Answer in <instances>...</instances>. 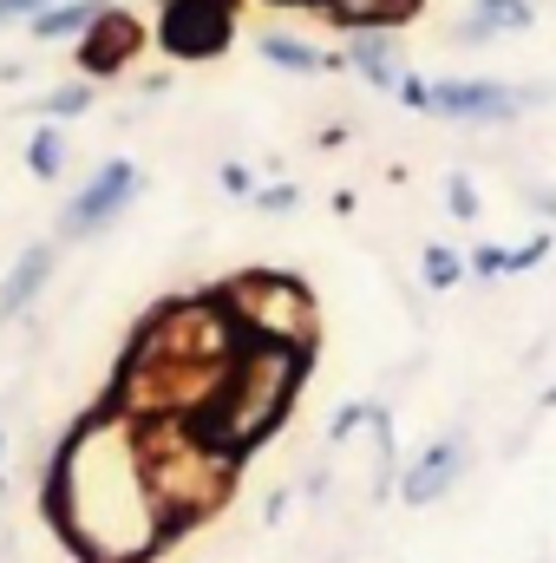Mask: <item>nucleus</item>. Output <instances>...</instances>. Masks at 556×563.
<instances>
[{"label": "nucleus", "instance_id": "nucleus-10", "mask_svg": "<svg viewBox=\"0 0 556 563\" xmlns=\"http://www.w3.org/2000/svg\"><path fill=\"white\" fill-rule=\"evenodd\" d=\"M425 0H321L314 13H327L334 26H347V33H393V26H407Z\"/></svg>", "mask_w": 556, "mask_h": 563}, {"label": "nucleus", "instance_id": "nucleus-27", "mask_svg": "<svg viewBox=\"0 0 556 563\" xmlns=\"http://www.w3.org/2000/svg\"><path fill=\"white\" fill-rule=\"evenodd\" d=\"M0 452H7V426H0Z\"/></svg>", "mask_w": 556, "mask_h": 563}, {"label": "nucleus", "instance_id": "nucleus-3", "mask_svg": "<svg viewBox=\"0 0 556 563\" xmlns=\"http://www.w3.org/2000/svg\"><path fill=\"white\" fill-rule=\"evenodd\" d=\"M138 452H144V478L157 492V511L170 525V538L197 518H210L230 485H236V459H223L216 445H203L190 420H151L138 426Z\"/></svg>", "mask_w": 556, "mask_h": 563}, {"label": "nucleus", "instance_id": "nucleus-15", "mask_svg": "<svg viewBox=\"0 0 556 563\" xmlns=\"http://www.w3.org/2000/svg\"><path fill=\"white\" fill-rule=\"evenodd\" d=\"M263 59L281 66V73H327V66H334L327 53H314V46H301V40H281V33L263 40Z\"/></svg>", "mask_w": 556, "mask_h": 563}, {"label": "nucleus", "instance_id": "nucleus-1", "mask_svg": "<svg viewBox=\"0 0 556 563\" xmlns=\"http://www.w3.org/2000/svg\"><path fill=\"white\" fill-rule=\"evenodd\" d=\"M40 505L79 563H151L170 544V525L144 478L138 426L112 407H99L59 445Z\"/></svg>", "mask_w": 556, "mask_h": 563}, {"label": "nucleus", "instance_id": "nucleus-23", "mask_svg": "<svg viewBox=\"0 0 556 563\" xmlns=\"http://www.w3.org/2000/svg\"><path fill=\"white\" fill-rule=\"evenodd\" d=\"M256 203H263V210H294V203H301V190H294V184H269V190H256Z\"/></svg>", "mask_w": 556, "mask_h": 563}, {"label": "nucleus", "instance_id": "nucleus-16", "mask_svg": "<svg viewBox=\"0 0 556 563\" xmlns=\"http://www.w3.org/2000/svg\"><path fill=\"white\" fill-rule=\"evenodd\" d=\"M92 79H73V86H59V92H46V99H33V112L40 119H79V112H92Z\"/></svg>", "mask_w": 556, "mask_h": 563}, {"label": "nucleus", "instance_id": "nucleus-9", "mask_svg": "<svg viewBox=\"0 0 556 563\" xmlns=\"http://www.w3.org/2000/svg\"><path fill=\"white\" fill-rule=\"evenodd\" d=\"M458 472H465V439H438V445H425L413 465H407L400 498H407V505H438V498L458 485Z\"/></svg>", "mask_w": 556, "mask_h": 563}, {"label": "nucleus", "instance_id": "nucleus-6", "mask_svg": "<svg viewBox=\"0 0 556 563\" xmlns=\"http://www.w3.org/2000/svg\"><path fill=\"white\" fill-rule=\"evenodd\" d=\"M236 40V0H164L157 46L170 59H216Z\"/></svg>", "mask_w": 556, "mask_h": 563}, {"label": "nucleus", "instance_id": "nucleus-26", "mask_svg": "<svg viewBox=\"0 0 556 563\" xmlns=\"http://www.w3.org/2000/svg\"><path fill=\"white\" fill-rule=\"evenodd\" d=\"M544 407H556V387H551V394H544Z\"/></svg>", "mask_w": 556, "mask_h": 563}, {"label": "nucleus", "instance_id": "nucleus-4", "mask_svg": "<svg viewBox=\"0 0 556 563\" xmlns=\"http://www.w3.org/2000/svg\"><path fill=\"white\" fill-rule=\"evenodd\" d=\"M216 295L230 301V314H236V328H243L249 341H269V347H314V334H321L308 282L281 276V269L230 276Z\"/></svg>", "mask_w": 556, "mask_h": 563}, {"label": "nucleus", "instance_id": "nucleus-18", "mask_svg": "<svg viewBox=\"0 0 556 563\" xmlns=\"http://www.w3.org/2000/svg\"><path fill=\"white\" fill-rule=\"evenodd\" d=\"M419 276H425V288H458V276H465V263H458V250H445V243H425V256H419Z\"/></svg>", "mask_w": 556, "mask_h": 563}, {"label": "nucleus", "instance_id": "nucleus-17", "mask_svg": "<svg viewBox=\"0 0 556 563\" xmlns=\"http://www.w3.org/2000/svg\"><path fill=\"white\" fill-rule=\"evenodd\" d=\"M26 170H33V177H59V170H66V139H59V125H40V132H33Z\"/></svg>", "mask_w": 556, "mask_h": 563}, {"label": "nucleus", "instance_id": "nucleus-12", "mask_svg": "<svg viewBox=\"0 0 556 563\" xmlns=\"http://www.w3.org/2000/svg\"><path fill=\"white\" fill-rule=\"evenodd\" d=\"M347 66L360 73V79H374L380 92H400V59H393V40H380V33H360V40H347Z\"/></svg>", "mask_w": 556, "mask_h": 563}, {"label": "nucleus", "instance_id": "nucleus-2", "mask_svg": "<svg viewBox=\"0 0 556 563\" xmlns=\"http://www.w3.org/2000/svg\"><path fill=\"white\" fill-rule=\"evenodd\" d=\"M308 354L314 347H269V341H249L236 354V367L223 374V387L190 413V432L203 445H216L223 459H249L269 432H281L301 380H308Z\"/></svg>", "mask_w": 556, "mask_h": 563}, {"label": "nucleus", "instance_id": "nucleus-7", "mask_svg": "<svg viewBox=\"0 0 556 563\" xmlns=\"http://www.w3.org/2000/svg\"><path fill=\"white\" fill-rule=\"evenodd\" d=\"M144 33L138 13H125V7H105L92 26H86V40H79V66H86V79H119L132 59L144 53Z\"/></svg>", "mask_w": 556, "mask_h": 563}, {"label": "nucleus", "instance_id": "nucleus-22", "mask_svg": "<svg viewBox=\"0 0 556 563\" xmlns=\"http://www.w3.org/2000/svg\"><path fill=\"white\" fill-rule=\"evenodd\" d=\"M46 7H59V0H0V26H13V20H40Z\"/></svg>", "mask_w": 556, "mask_h": 563}, {"label": "nucleus", "instance_id": "nucleus-11", "mask_svg": "<svg viewBox=\"0 0 556 563\" xmlns=\"http://www.w3.org/2000/svg\"><path fill=\"white\" fill-rule=\"evenodd\" d=\"M53 263H59L53 243H33V250L13 263V276L0 282V321H13V314H26V308L40 301V288H46V276H53Z\"/></svg>", "mask_w": 556, "mask_h": 563}, {"label": "nucleus", "instance_id": "nucleus-13", "mask_svg": "<svg viewBox=\"0 0 556 563\" xmlns=\"http://www.w3.org/2000/svg\"><path fill=\"white\" fill-rule=\"evenodd\" d=\"M537 20V7L531 0H478L471 13H465V40H491V33H524Z\"/></svg>", "mask_w": 556, "mask_h": 563}, {"label": "nucleus", "instance_id": "nucleus-19", "mask_svg": "<svg viewBox=\"0 0 556 563\" xmlns=\"http://www.w3.org/2000/svg\"><path fill=\"white\" fill-rule=\"evenodd\" d=\"M471 276H478V282L511 276V250H498V243H478V250H471Z\"/></svg>", "mask_w": 556, "mask_h": 563}, {"label": "nucleus", "instance_id": "nucleus-20", "mask_svg": "<svg viewBox=\"0 0 556 563\" xmlns=\"http://www.w3.org/2000/svg\"><path fill=\"white\" fill-rule=\"evenodd\" d=\"M445 197H452V217H465V223L478 217V190H471V177H465V170H452V184H445Z\"/></svg>", "mask_w": 556, "mask_h": 563}, {"label": "nucleus", "instance_id": "nucleus-14", "mask_svg": "<svg viewBox=\"0 0 556 563\" xmlns=\"http://www.w3.org/2000/svg\"><path fill=\"white\" fill-rule=\"evenodd\" d=\"M105 13V0H59V7H46L40 20H33V40H86V26Z\"/></svg>", "mask_w": 556, "mask_h": 563}, {"label": "nucleus", "instance_id": "nucleus-21", "mask_svg": "<svg viewBox=\"0 0 556 563\" xmlns=\"http://www.w3.org/2000/svg\"><path fill=\"white\" fill-rule=\"evenodd\" d=\"M544 256H551V236H531V243H518V250H511V276H518V269H537Z\"/></svg>", "mask_w": 556, "mask_h": 563}, {"label": "nucleus", "instance_id": "nucleus-25", "mask_svg": "<svg viewBox=\"0 0 556 563\" xmlns=\"http://www.w3.org/2000/svg\"><path fill=\"white\" fill-rule=\"evenodd\" d=\"M269 7H321V0H269Z\"/></svg>", "mask_w": 556, "mask_h": 563}, {"label": "nucleus", "instance_id": "nucleus-5", "mask_svg": "<svg viewBox=\"0 0 556 563\" xmlns=\"http://www.w3.org/2000/svg\"><path fill=\"white\" fill-rule=\"evenodd\" d=\"M407 112H425V119H518L524 112V92L518 86H498V79H400L393 92Z\"/></svg>", "mask_w": 556, "mask_h": 563}, {"label": "nucleus", "instance_id": "nucleus-24", "mask_svg": "<svg viewBox=\"0 0 556 563\" xmlns=\"http://www.w3.org/2000/svg\"><path fill=\"white\" fill-rule=\"evenodd\" d=\"M223 190H230V197H256V177H249V164H223Z\"/></svg>", "mask_w": 556, "mask_h": 563}, {"label": "nucleus", "instance_id": "nucleus-8", "mask_svg": "<svg viewBox=\"0 0 556 563\" xmlns=\"http://www.w3.org/2000/svg\"><path fill=\"white\" fill-rule=\"evenodd\" d=\"M138 184H144L138 164L112 157V164H105V170H99V177L79 190V203L66 210V236H92V230H105V223H112V217H119V210L138 197Z\"/></svg>", "mask_w": 556, "mask_h": 563}]
</instances>
